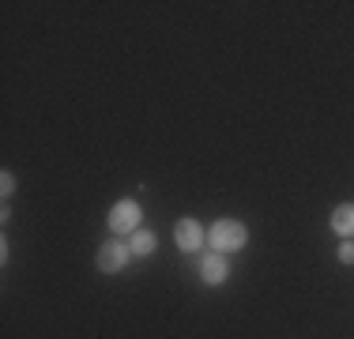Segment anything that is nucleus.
<instances>
[{
    "instance_id": "2",
    "label": "nucleus",
    "mask_w": 354,
    "mask_h": 339,
    "mask_svg": "<svg viewBox=\"0 0 354 339\" xmlns=\"http://www.w3.org/2000/svg\"><path fill=\"white\" fill-rule=\"evenodd\" d=\"M109 230L113 234H136L140 230V203L136 200H117L109 208Z\"/></svg>"
},
{
    "instance_id": "4",
    "label": "nucleus",
    "mask_w": 354,
    "mask_h": 339,
    "mask_svg": "<svg viewBox=\"0 0 354 339\" xmlns=\"http://www.w3.org/2000/svg\"><path fill=\"white\" fill-rule=\"evenodd\" d=\"M174 241H177V249H181V253L204 249V226H200L196 219H181L177 230H174Z\"/></svg>"
},
{
    "instance_id": "9",
    "label": "nucleus",
    "mask_w": 354,
    "mask_h": 339,
    "mask_svg": "<svg viewBox=\"0 0 354 339\" xmlns=\"http://www.w3.org/2000/svg\"><path fill=\"white\" fill-rule=\"evenodd\" d=\"M0 185H4V189H0L4 196H12V192H15V177H12V170H4V174H0Z\"/></svg>"
},
{
    "instance_id": "1",
    "label": "nucleus",
    "mask_w": 354,
    "mask_h": 339,
    "mask_svg": "<svg viewBox=\"0 0 354 339\" xmlns=\"http://www.w3.org/2000/svg\"><path fill=\"white\" fill-rule=\"evenodd\" d=\"M207 241H212V249L215 253H238V249H245V241H249V230H245V223L241 219H218V223L207 230Z\"/></svg>"
},
{
    "instance_id": "6",
    "label": "nucleus",
    "mask_w": 354,
    "mask_h": 339,
    "mask_svg": "<svg viewBox=\"0 0 354 339\" xmlns=\"http://www.w3.org/2000/svg\"><path fill=\"white\" fill-rule=\"evenodd\" d=\"M332 230L343 237H354V203H339L332 211Z\"/></svg>"
},
{
    "instance_id": "8",
    "label": "nucleus",
    "mask_w": 354,
    "mask_h": 339,
    "mask_svg": "<svg viewBox=\"0 0 354 339\" xmlns=\"http://www.w3.org/2000/svg\"><path fill=\"white\" fill-rule=\"evenodd\" d=\"M339 264H354V241L339 245Z\"/></svg>"
},
{
    "instance_id": "5",
    "label": "nucleus",
    "mask_w": 354,
    "mask_h": 339,
    "mask_svg": "<svg viewBox=\"0 0 354 339\" xmlns=\"http://www.w3.org/2000/svg\"><path fill=\"white\" fill-rule=\"evenodd\" d=\"M200 279H204L207 286H218L226 279V257L223 253H207L204 260H200Z\"/></svg>"
},
{
    "instance_id": "7",
    "label": "nucleus",
    "mask_w": 354,
    "mask_h": 339,
    "mask_svg": "<svg viewBox=\"0 0 354 339\" xmlns=\"http://www.w3.org/2000/svg\"><path fill=\"white\" fill-rule=\"evenodd\" d=\"M155 245H158V237L151 234V230H136V234H132V245H129V249L140 253V257H151V253H155Z\"/></svg>"
},
{
    "instance_id": "3",
    "label": "nucleus",
    "mask_w": 354,
    "mask_h": 339,
    "mask_svg": "<svg viewBox=\"0 0 354 339\" xmlns=\"http://www.w3.org/2000/svg\"><path fill=\"white\" fill-rule=\"evenodd\" d=\"M129 245L117 241V237H109V241L98 245V271H106V275H117L124 264H129Z\"/></svg>"
}]
</instances>
